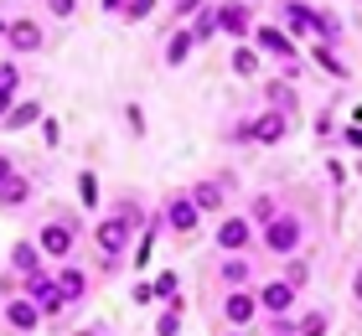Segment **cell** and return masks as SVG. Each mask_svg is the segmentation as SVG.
Instances as JSON below:
<instances>
[{
	"mask_svg": "<svg viewBox=\"0 0 362 336\" xmlns=\"http://www.w3.org/2000/svg\"><path fill=\"white\" fill-rule=\"evenodd\" d=\"M295 243H300V217L295 212H274L264 223V248L269 254H295Z\"/></svg>",
	"mask_w": 362,
	"mask_h": 336,
	"instance_id": "1",
	"label": "cell"
},
{
	"mask_svg": "<svg viewBox=\"0 0 362 336\" xmlns=\"http://www.w3.org/2000/svg\"><path fill=\"white\" fill-rule=\"evenodd\" d=\"M6 42L16 47V52H37V47H42V26L26 21V16H16V21L6 26Z\"/></svg>",
	"mask_w": 362,
	"mask_h": 336,
	"instance_id": "2",
	"label": "cell"
},
{
	"mask_svg": "<svg viewBox=\"0 0 362 336\" xmlns=\"http://www.w3.org/2000/svg\"><path fill=\"white\" fill-rule=\"evenodd\" d=\"M124 238H129V217L98 223V254H124Z\"/></svg>",
	"mask_w": 362,
	"mask_h": 336,
	"instance_id": "3",
	"label": "cell"
},
{
	"mask_svg": "<svg viewBox=\"0 0 362 336\" xmlns=\"http://www.w3.org/2000/svg\"><path fill=\"white\" fill-rule=\"evenodd\" d=\"M42 254H52V259L73 254V223H47L42 228Z\"/></svg>",
	"mask_w": 362,
	"mask_h": 336,
	"instance_id": "4",
	"label": "cell"
},
{
	"mask_svg": "<svg viewBox=\"0 0 362 336\" xmlns=\"http://www.w3.org/2000/svg\"><path fill=\"white\" fill-rule=\"evenodd\" d=\"M243 134H249V140H264V145H274L279 140V134H285V114H259V120H249V124H243Z\"/></svg>",
	"mask_w": 362,
	"mask_h": 336,
	"instance_id": "5",
	"label": "cell"
},
{
	"mask_svg": "<svg viewBox=\"0 0 362 336\" xmlns=\"http://www.w3.org/2000/svg\"><path fill=\"white\" fill-rule=\"evenodd\" d=\"M31 306H37V311H62V290H57V279L31 274Z\"/></svg>",
	"mask_w": 362,
	"mask_h": 336,
	"instance_id": "6",
	"label": "cell"
},
{
	"mask_svg": "<svg viewBox=\"0 0 362 336\" xmlns=\"http://www.w3.org/2000/svg\"><path fill=\"white\" fill-rule=\"evenodd\" d=\"M166 223H171L176 233H192V228H197V202H192V197H171Z\"/></svg>",
	"mask_w": 362,
	"mask_h": 336,
	"instance_id": "7",
	"label": "cell"
},
{
	"mask_svg": "<svg viewBox=\"0 0 362 336\" xmlns=\"http://www.w3.org/2000/svg\"><path fill=\"white\" fill-rule=\"evenodd\" d=\"M285 21H290V31H295V37H310V31L321 26V21H316V11H310V6H300V0H285Z\"/></svg>",
	"mask_w": 362,
	"mask_h": 336,
	"instance_id": "8",
	"label": "cell"
},
{
	"mask_svg": "<svg viewBox=\"0 0 362 336\" xmlns=\"http://www.w3.org/2000/svg\"><path fill=\"white\" fill-rule=\"evenodd\" d=\"M192 202H197V212H218L223 202H228V187H223V181H197Z\"/></svg>",
	"mask_w": 362,
	"mask_h": 336,
	"instance_id": "9",
	"label": "cell"
},
{
	"mask_svg": "<svg viewBox=\"0 0 362 336\" xmlns=\"http://www.w3.org/2000/svg\"><path fill=\"white\" fill-rule=\"evenodd\" d=\"M254 311H259V295H228L223 300V315H228V321H233V326H243V321H254Z\"/></svg>",
	"mask_w": 362,
	"mask_h": 336,
	"instance_id": "10",
	"label": "cell"
},
{
	"mask_svg": "<svg viewBox=\"0 0 362 336\" xmlns=\"http://www.w3.org/2000/svg\"><path fill=\"white\" fill-rule=\"evenodd\" d=\"M6 321H11V331H31V326L42 321V311L31 306V300H21V295H16L11 306H6Z\"/></svg>",
	"mask_w": 362,
	"mask_h": 336,
	"instance_id": "11",
	"label": "cell"
},
{
	"mask_svg": "<svg viewBox=\"0 0 362 336\" xmlns=\"http://www.w3.org/2000/svg\"><path fill=\"white\" fill-rule=\"evenodd\" d=\"M243 243H249V223H243V217H228V223L218 228V248H228V254H238Z\"/></svg>",
	"mask_w": 362,
	"mask_h": 336,
	"instance_id": "12",
	"label": "cell"
},
{
	"mask_svg": "<svg viewBox=\"0 0 362 336\" xmlns=\"http://www.w3.org/2000/svg\"><path fill=\"white\" fill-rule=\"evenodd\" d=\"M218 31H228V37H243V31H249V6H223L218 11Z\"/></svg>",
	"mask_w": 362,
	"mask_h": 336,
	"instance_id": "13",
	"label": "cell"
},
{
	"mask_svg": "<svg viewBox=\"0 0 362 336\" xmlns=\"http://www.w3.org/2000/svg\"><path fill=\"white\" fill-rule=\"evenodd\" d=\"M290 300H295V284L274 279V284H264V295H259V306H264V311H290Z\"/></svg>",
	"mask_w": 362,
	"mask_h": 336,
	"instance_id": "14",
	"label": "cell"
},
{
	"mask_svg": "<svg viewBox=\"0 0 362 336\" xmlns=\"http://www.w3.org/2000/svg\"><path fill=\"white\" fill-rule=\"evenodd\" d=\"M259 47H264V52H274V57H285V62H295V42L285 37V31H274V26L259 31Z\"/></svg>",
	"mask_w": 362,
	"mask_h": 336,
	"instance_id": "15",
	"label": "cell"
},
{
	"mask_svg": "<svg viewBox=\"0 0 362 336\" xmlns=\"http://www.w3.org/2000/svg\"><path fill=\"white\" fill-rule=\"evenodd\" d=\"M26 197H31V181H26V176L11 171L6 181H0V202H6V207H16V202H26Z\"/></svg>",
	"mask_w": 362,
	"mask_h": 336,
	"instance_id": "16",
	"label": "cell"
},
{
	"mask_svg": "<svg viewBox=\"0 0 362 336\" xmlns=\"http://www.w3.org/2000/svg\"><path fill=\"white\" fill-rule=\"evenodd\" d=\"M37 259H42V248L37 243H16V254H11V264L16 269H21V274L31 279V274H37Z\"/></svg>",
	"mask_w": 362,
	"mask_h": 336,
	"instance_id": "17",
	"label": "cell"
},
{
	"mask_svg": "<svg viewBox=\"0 0 362 336\" xmlns=\"http://www.w3.org/2000/svg\"><path fill=\"white\" fill-rule=\"evenodd\" d=\"M83 274H78V269H62V274H57V290H62V300H78V295H83Z\"/></svg>",
	"mask_w": 362,
	"mask_h": 336,
	"instance_id": "18",
	"label": "cell"
},
{
	"mask_svg": "<svg viewBox=\"0 0 362 336\" xmlns=\"http://www.w3.org/2000/svg\"><path fill=\"white\" fill-rule=\"evenodd\" d=\"M6 120H11V129H26V124H37V120H42V109H37V104H16Z\"/></svg>",
	"mask_w": 362,
	"mask_h": 336,
	"instance_id": "19",
	"label": "cell"
},
{
	"mask_svg": "<svg viewBox=\"0 0 362 336\" xmlns=\"http://www.w3.org/2000/svg\"><path fill=\"white\" fill-rule=\"evenodd\" d=\"M187 52H192V31H176L171 47H166V62H171V67H176V62H187Z\"/></svg>",
	"mask_w": 362,
	"mask_h": 336,
	"instance_id": "20",
	"label": "cell"
},
{
	"mask_svg": "<svg viewBox=\"0 0 362 336\" xmlns=\"http://www.w3.org/2000/svg\"><path fill=\"white\" fill-rule=\"evenodd\" d=\"M295 336H326V311H310V315H300Z\"/></svg>",
	"mask_w": 362,
	"mask_h": 336,
	"instance_id": "21",
	"label": "cell"
},
{
	"mask_svg": "<svg viewBox=\"0 0 362 336\" xmlns=\"http://www.w3.org/2000/svg\"><path fill=\"white\" fill-rule=\"evenodd\" d=\"M233 67H238L243 78H249V73H259V52H254V47H238V52H233Z\"/></svg>",
	"mask_w": 362,
	"mask_h": 336,
	"instance_id": "22",
	"label": "cell"
},
{
	"mask_svg": "<svg viewBox=\"0 0 362 336\" xmlns=\"http://www.w3.org/2000/svg\"><path fill=\"white\" fill-rule=\"evenodd\" d=\"M305 279H310V264H305V259H290V269H285V284H295V290H300Z\"/></svg>",
	"mask_w": 362,
	"mask_h": 336,
	"instance_id": "23",
	"label": "cell"
},
{
	"mask_svg": "<svg viewBox=\"0 0 362 336\" xmlns=\"http://www.w3.org/2000/svg\"><path fill=\"white\" fill-rule=\"evenodd\" d=\"M151 290H156V295H160V300H171V306H176V311H181V300H176V274H160V279H156V284H151Z\"/></svg>",
	"mask_w": 362,
	"mask_h": 336,
	"instance_id": "24",
	"label": "cell"
},
{
	"mask_svg": "<svg viewBox=\"0 0 362 336\" xmlns=\"http://www.w3.org/2000/svg\"><path fill=\"white\" fill-rule=\"evenodd\" d=\"M176 331H181V311L171 306V311H166V315L156 321V336H176Z\"/></svg>",
	"mask_w": 362,
	"mask_h": 336,
	"instance_id": "25",
	"label": "cell"
},
{
	"mask_svg": "<svg viewBox=\"0 0 362 336\" xmlns=\"http://www.w3.org/2000/svg\"><path fill=\"white\" fill-rule=\"evenodd\" d=\"M0 88H21V73H16V62H0Z\"/></svg>",
	"mask_w": 362,
	"mask_h": 336,
	"instance_id": "26",
	"label": "cell"
},
{
	"mask_svg": "<svg viewBox=\"0 0 362 336\" xmlns=\"http://www.w3.org/2000/svg\"><path fill=\"white\" fill-rule=\"evenodd\" d=\"M151 11H156V0H129V6H124V16H129V21H145Z\"/></svg>",
	"mask_w": 362,
	"mask_h": 336,
	"instance_id": "27",
	"label": "cell"
},
{
	"mask_svg": "<svg viewBox=\"0 0 362 336\" xmlns=\"http://www.w3.org/2000/svg\"><path fill=\"white\" fill-rule=\"evenodd\" d=\"M316 57H321V67H332V73H337V78H347V67H341V62H337L332 52H326V47H316Z\"/></svg>",
	"mask_w": 362,
	"mask_h": 336,
	"instance_id": "28",
	"label": "cell"
},
{
	"mask_svg": "<svg viewBox=\"0 0 362 336\" xmlns=\"http://www.w3.org/2000/svg\"><path fill=\"white\" fill-rule=\"evenodd\" d=\"M264 88L274 93V104H279V109H285V104H290V83H264Z\"/></svg>",
	"mask_w": 362,
	"mask_h": 336,
	"instance_id": "29",
	"label": "cell"
},
{
	"mask_svg": "<svg viewBox=\"0 0 362 336\" xmlns=\"http://www.w3.org/2000/svg\"><path fill=\"white\" fill-rule=\"evenodd\" d=\"M254 217H259V223H269V217H274V202L259 197V202H254Z\"/></svg>",
	"mask_w": 362,
	"mask_h": 336,
	"instance_id": "30",
	"label": "cell"
},
{
	"mask_svg": "<svg viewBox=\"0 0 362 336\" xmlns=\"http://www.w3.org/2000/svg\"><path fill=\"white\" fill-rule=\"evenodd\" d=\"M223 279H228V284H238V279H243V264H238V259H233V264H223Z\"/></svg>",
	"mask_w": 362,
	"mask_h": 336,
	"instance_id": "31",
	"label": "cell"
},
{
	"mask_svg": "<svg viewBox=\"0 0 362 336\" xmlns=\"http://www.w3.org/2000/svg\"><path fill=\"white\" fill-rule=\"evenodd\" d=\"M78 192H83V202H93V197H98V181H93V176H83V181H78Z\"/></svg>",
	"mask_w": 362,
	"mask_h": 336,
	"instance_id": "32",
	"label": "cell"
},
{
	"mask_svg": "<svg viewBox=\"0 0 362 336\" xmlns=\"http://www.w3.org/2000/svg\"><path fill=\"white\" fill-rule=\"evenodd\" d=\"M52 11H57V16H73V11H78V0H52Z\"/></svg>",
	"mask_w": 362,
	"mask_h": 336,
	"instance_id": "33",
	"label": "cell"
},
{
	"mask_svg": "<svg viewBox=\"0 0 362 336\" xmlns=\"http://www.w3.org/2000/svg\"><path fill=\"white\" fill-rule=\"evenodd\" d=\"M176 11H181V16H192V11H202V0H176Z\"/></svg>",
	"mask_w": 362,
	"mask_h": 336,
	"instance_id": "34",
	"label": "cell"
},
{
	"mask_svg": "<svg viewBox=\"0 0 362 336\" xmlns=\"http://www.w3.org/2000/svg\"><path fill=\"white\" fill-rule=\"evenodd\" d=\"M11 98H16L11 88H0V114H11V109H16V104H11Z\"/></svg>",
	"mask_w": 362,
	"mask_h": 336,
	"instance_id": "35",
	"label": "cell"
},
{
	"mask_svg": "<svg viewBox=\"0 0 362 336\" xmlns=\"http://www.w3.org/2000/svg\"><path fill=\"white\" fill-rule=\"evenodd\" d=\"M347 140H352V145H362V124H352V129H347Z\"/></svg>",
	"mask_w": 362,
	"mask_h": 336,
	"instance_id": "36",
	"label": "cell"
},
{
	"mask_svg": "<svg viewBox=\"0 0 362 336\" xmlns=\"http://www.w3.org/2000/svg\"><path fill=\"white\" fill-rule=\"evenodd\" d=\"M6 176H11V161H6V156H0V181H6Z\"/></svg>",
	"mask_w": 362,
	"mask_h": 336,
	"instance_id": "37",
	"label": "cell"
},
{
	"mask_svg": "<svg viewBox=\"0 0 362 336\" xmlns=\"http://www.w3.org/2000/svg\"><path fill=\"white\" fill-rule=\"evenodd\" d=\"M104 11H124V0H104Z\"/></svg>",
	"mask_w": 362,
	"mask_h": 336,
	"instance_id": "38",
	"label": "cell"
},
{
	"mask_svg": "<svg viewBox=\"0 0 362 336\" xmlns=\"http://www.w3.org/2000/svg\"><path fill=\"white\" fill-rule=\"evenodd\" d=\"M352 295H357V300H362V274H357V279H352Z\"/></svg>",
	"mask_w": 362,
	"mask_h": 336,
	"instance_id": "39",
	"label": "cell"
},
{
	"mask_svg": "<svg viewBox=\"0 0 362 336\" xmlns=\"http://www.w3.org/2000/svg\"><path fill=\"white\" fill-rule=\"evenodd\" d=\"M0 37H6V21H0Z\"/></svg>",
	"mask_w": 362,
	"mask_h": 336,
	"instance_id": "40",
	"label": "cell"
},
{
	"mask_svg": "<svg viewBox=\"0 0 362 336\" xmlns=\"http://www.w3.org/2000/svg\"><path fill=\"white\" fill-rule=\"evenodd\" d=\"M83 336H93V331H83Z\"/></svg>",
	"mask_w": 362,
	"mask_h": 336,
	"instance_id": "41",
	"label": "cell"
}]
</instances>
